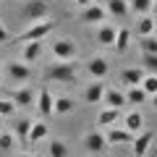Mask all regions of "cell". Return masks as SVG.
<instances>
[{
    "mask_svg": "<svg viewBox=\"0 0 157 157\" xmlns=\"http://www.w3.org/2000/svg\"><path fill=\"white\" fill-rule=\"evenodd\" d=\"M29 126H32V121L29 118H16V123H13V139L21 141V144H26V134H29Z\"/></svg>",
    "mask_w": 157,
    "mask_h": 157,
    "instance_id": "obj_23",
    "label": "cell"
},
{
    "mask_svg": "<svg viewBox=\"0 0 157 157\" xmlns=\"http://www.w3.org/2000/svg\"><path fill=\"white\" fill-rule=\"evenodd\" d=\"M141 68H144L147 73H155L157 71V55H152V52H141Z\"/></svg>",
    "mask_w": 157,
    "mask_h": 157,
    "instance_id": "obj_31",
    "label": "cell"
},
{
    "mask_svg": "<svg viewBox=\"0 0 157 157\" xmlns=\"http://www.w3.org/2000/svg\"><path fill=\"white\" fill-rule=\"evenodd\" d=\"M139 86H141V92H144L147 97H155L157 94V73H144L141 81H139Z\"/></svg>",
    "mask_w": 157,
    "mask_h": 157,
    "instance_id": "obj_27",
    "label": "cell"
},
{
    "mask_svg": "<svg viewBox=\"0 0 157 157\" xmlns=\"http://www.w3.org/2000/svg\"><path fill=\"white\" fill-rule=\"evenodd\" d=\"M47 155L50 157H68V144L63 139H52L47 147Z\"/></svg>",
    "mask_w": 157,
    "mask_h": 157,
    "instance_id": "obj_29",
    "label": "cell"
},
{
    "mask_svg": "<svg viewBox=\"0 0 157 157\" xmlns=\"http://www.w3.org/2000/svg\"><path fill=\"white\" fill-rule=\"evenodd\" d=\"M105 141H107V147H128L131 141H134V134L126 131L123 126H107Z\"/></svg>",
    "mask_w": 157,
    "mask_h": 157,
    "instance_id": "obj_5",
    "label": "cell"
},
{
    "mask_svg": "<svg viewBox=\"0 0 157 157\" xmlns=\"http://www.w3.org/2000/svg\"><path fill=\"white\" fill-rule=\"evenodd\" d=\"M113 39H115V26L100 24V29H97V34H94V42L100 47H113Z\"/></svg>",
    "mask_w": 157,
    "mask_h": 157,
    "instance_id": "obj_18",
    "label": "cell"
},
{
    "mask_svg": "<svg viewBox=\"0 0 157 157\" xmlns=\"http://www.w3.org/2000/svg\"><path fill=\"white\" fill-rule=\"evenodd\" d=\"M139 50L157 55V39H155V34H149V37H139Z\"/></svg>",
    "mask_w": 157,
    "mask_h": 157,
    "instance_id": "obj_30",
    "label": "cell"
},
{
    "mask_svg": "<svg viewBox=\"0 0 157 157\" xmlns=\"http://www.w3.org/2000/svg\"><path fill=\"white\" fill-rule=\"evenodd\" d=\"M155 18H152V13H147V16L139 18V24H136V37H149V34H155Z\"/></svg>",
    "mask_w": 157,
    "mask_h": 157,
    "instance_id": "obj_24",
    "label": "cell"
},
{
    "mask_svg": "<svg viewBox=\"0 0 157 157\" xmlns=\"http://www.w3.org/2000/svg\"><path fill=\"white\" fill-rule=\"evenodd\" d=\"M123 128L131 131V134H139V131H144V115H141L139 110H131L128 115L123 118Z\"/></svg>",
    "mask_w": 157,
    "mask_h": 157,
    "instance_id": "obj_20",
    "label": "cell"
},
{
    "mask_svg": "<svg viewBox=\"0 0 157 157\" xmlns=\"http://www.w3.org/2000/svg\"><path fill=\"white\" fill-rule=\"evenodd\" d=\"M155 11V0H128V13L136 16H147Z\"/></svg>",
    "mask_w": 157,
    "mask_h": 157,
    "instance_id": "obj_22",
    "label": "cell"
},
{
    "mask_svg": "<svg viewBox=\"0 0 157 157\" xmlns=\"http://www.w3.org/2000/svg\"><path fill=\"white\" fill-rule=\"evenodd\" d=\"M8 78L13 84H26L32 78V66L29 63H21V60H11L8 63Z\"/></svg>",
    "mask_w": 157,
    "mask_h": 157,
    "instance_id": "obj_7",
    "label": "cell"
},
{
    "mask_svg": "<svg viewBox=\"0 0 157 157\" xmlns=\"http://www.w3.org/2000/svg\"><path fill=\"white\" fill-rule=\"evenodd\" d=\"M50 50H52V55H55L58 60H76V55H78V45L71 37L55 39V42L50 45Z\"/></svg>",
    "mask_w": 157,
    "mask_h": 157,
    "instance_id": "obj_4",
    "label": "cell"
},
{
    "mask_svg": "<svg viewBox=\"0 0 157 157\" xmlns=\"http://www.w3.org/2000/svg\"><path fill=\"white\" fill-rule=\"evenodd\" d=\"M73 110L71 97H52V115H68Z\"/></svg>",
    "mask_w": 157,
    "mask_h": 157,
    "instance_id": "obj_26",
    "label": "cell"
},
{
    "mask_svg": "<svg viewBox=\"0 0 157 157\" xmlns=\"http://www.w3.org/2000/svg\"><path fill=\"white\" fill-rule=\"evenodd\" d=\"M50 16V0H24L21 3V18L26 24L39 21Z\"/></svg>",
    "mask_w": 157,
    "mask_h": 157,
    "instance_id": "obj_3",
    "label": "cell"
},
{
    "mask_svg": "<svg viewBox=\"0 0 157 157\" xmlns=\"http://www.w3.org/2000/svg\"><path fill=\"white\" fill-rule=\"evenodd\" d=\"M84 144H86V149L94 152V155H102V152L107 149V141H105V134H102V131H89L86 139H84Z\"/></svg>",
    "mask_w": 157,
    "mask_h": 157,
    "instance_id": "obj_15",
    "label": "cell"
},
{
    "mask_svg": "<svg viewBox=\"0 0 157 157\" xmlns=\"http://www.w3.org/2000/svg\"><path fill=\"white\" fill-rule=\"evenodd\" d=\"M123 94H126V105H136V107H139V105H144V102L149 100V97H147L144 92H141V86H128V89H126Z\"/></svg>",
    "mask_w": 157,
    "mask_h": 157,
    "instance_id": "obj_25",
    "label": "cell"
},
{
    "mask_svg": "<svg viewBox=\"0 0 157 157\" xmlns=\"http://www.w3.org/2000/svg\"><path fill=\"white\" fill-rule=\"evenodd\" d=\"M86 73H89L92 78H105L107 73H110V63H107L102 55H94V58H89V63H86Z\"/></svg>",
    "mask_w": 157,
    "mask_h": 157,
    "instance_id": "obj_13",
    "label": "cell"
},
{
    "mask_svg": "<svg viewBox=\"0 0 157 157\" xmlns=\"http://www.w3.org/2000/svg\"><path fill=\"white\" fill-rule=\"evenodd\" d=\"M0 81H3V71H0Z\"/></svg>",
    "mask_w": 157,
    "mask_h": 157,
    "instance_id": "obj_37",
    "label": "cell"
},
{
    "mask_svg": "<svg viewBox=\"0 0 157 157\" xmlns=\"http://www.w3.org/2000/svg\"><path fill=\"white\" fill-rule=\"evenodd\" d=\"M39 58H42V42H24L21 63H37Z\"/></svg>",
    "mask_w": 157,
    "mask_h": 157,
    "instance_id": "obj_17",
    "label": "cell"
},
{
    "mask_svg": "<svg viewBox=\"0 0 157 157\" xmlns=\"http://www.w3.org/2000/svg\"><path fill=\"white\" fill-rule=\"evenodd\" d=\"M34 97H37V89H34L32 84H24V86H18V89L11 92V100H13L16 107H32Z\"/></svg>",
    "mask_w": 157,
    "mask_h": 157,
    "instance_id": "obj_9",
    "label": "cell"
},
{
    "mask_svg": "<svg viewBox=\"0 0 157 157\" xmlns=\"http://www.w3.org/2000/svg\"><path fill=\"white\" fill-rule=\"evenodd\" d=\"M78 76V68H76V60H58L55 66L47 68V78L58 81V84H73Z\"/></svg>",
    "mask_w": 157,
    "mask_h": 157,
    "instance_id": "obj_2",
    "label": "cell"
},
{
    "mask_svg": "<svg viewBox=\"0 0 157 157\" xmlns=\"http://www.w3.org/2000/svg\"><path fill=\"white\" fill-rule=\"evenodd\" d=\"M13 157H37V155H32V152H24V155H13Z\"/></svg>",
    "mask_w": 157,
    "mask_h": 157,
    "instance_id": "obj_36",
    "label": "cell"
},
{
    "mask_svg": "<svg viewBox=\"0 0 157 157\" xmlns=\"http://www.w3.org/2000/svg\"><path fill=\"white\" fill-rule=\"evenodd\" d=\"M34 107H37V113L42 118H50L52 115V94L47 86H42V89L37 92V97H34Z\"/></svg>",
    "mask_w": 157,
    "mask_h": 157,
    "instance_id": "obj_11",
    "label": "cell"
},
{
    "mask_svg": "<svg viewBox=\"0 0 157 157\" xmlns=\"http://www.w3.org/2000/svg\"><path fill=\"white\" fill-rule=\"evenodd\" d=\"M144 68L141 66H131V68H126L123 73H121V81H123L126 86H139V81H141V76H144Z\"/></svg>",
    "mask_w": 157,
    "mask_h": 157,
    "instance_id": "obj_21",
    "label": "cell"
},
{
    "mask_svg": "<svg viewBox=\"0 0 157 157\" xmlns=\"http://www.w3.org/2000/svg\"><path fill=\"white\" fill-rule=\"evenodd\" d=\"M73 3H76L78 8H86V6H89V3H94V0H73Z\"/></svg>",
    "mask_w": 157,
    "mask_h": 157,
    "instance_id": "obj_35",
    "label": "cell"
},
{
    "mask_svg": "<svg viewBox=\"0 0 157 157\" xmlns=\"http://www.w3.org/2000/svg\"><path fill=\"white\" fill-rule=\"evenodd\" d=\"M47 136H50V128H47L45 121H32L29 134H26V144H39V141H45Z\"/></svg>",
    "mask_w": 157,
    "mask_h": 157,
    "instance_id": "obj_14",
    "label": "cell"
},
{
    "mask_svg": "<svg viewBox=\"0 0 157 157\" xmlns=\"http://www.w3.org/2000/svg\"><path fill=\"white\" fill-rule=\"evenodd\" d=\"M115 121H118V110L115 107H102L100 110V115H97V126H115Z\"/></svg>",
    "mask_w": 157,
    "mask_h": 157,
    "instance_id": "obj_28",
    "label": "cell"
},
{
    "mask_svg": "<svg viewBox=\"0 0 157 157\" xmlns=\"http://www.w3.org/2000/svg\"><path fill=\"white\" fill-rule=\"evenodd\" d=\"M107 13L105 8L100 6V3H89L86 8H81V13H78V21L81 24H105Z\"/></svg>",
    "mask_w": 157,
    "mask_h": 157,
    "instance_id": "obj_8",
    "label": "cell"
},
{
    "mask_svg": "<svg viewBox=\"0 0 157 157\" xmlns=\"http://www.w3.org/2000/svg\"><path fill=\"white\" fill-rule=\"evenodd\" d=\"M131 47V29H115V39H113V50L118 55H123Z\"/></svg>",
    "mask_w": 157,
    "mask_h": 157,
    "instance_id": "obj_19",
    "label": "cell"
},
{
    "mask_svg": "<svg viewBox=\"0 0 157 157\" xmlns=\"http://www.w3.org/2000/svg\"><path fill=\"white\" fill-rule=\"evenodd\" d=\"M11 147H16V139H13L11 131H3L0 134V152H8Z\"/></svg>",
    "mask_w": 157,
    "mask_h": 157,
    "instance_id": "obj_33",
    "label": "cell"
},
{
    "mask_svg": "<svg viewBox=\"0 0 157 157\" xmlns=\"http://www.w3.org/2000/svg\"><path fill=\"white\" fill-rule=\"evenodd\" d=\"M105 86L107 84L102 81V78H92V84H86V89H84V102H86V105H100Z\"/></svg>",
    "mask_w": 157,
    "mask_h": 157,
    "instance_id": "obj_12",
    "label": "cell"
},
{
    "mask_svg": "<svg viewBox=\"0 0 157 157\" xmlns=\"http://www.w3.org/2000/svg\"><path fill=\"white\" fill-rule=\"evenodd\" d=\"M105 13L115 18H126L128 16V0H105Z\"/></svg>",
    "mask_w": 157,
    "mask_h": 157,
    "instance_id": "obj_16",
    "label": "cell"
},
{
    "mask_svg": "<svg viewBox=\"0 0 157 157\" xmlns=\"http://www.w3.org/2000/svg\"><path fill=\"white\" fill-rule=\"evenodd\" d=\"M152 141H155V134L152 131H139V134H134V141H131V157H147V152H149Z\"/></svg>",
    "mask_w": 157,
    "mask_h": 157,
    "instance_id": "obj_6",
    "label": "cell"
},
{
    "mask_svg": "<svg viewBox=\"0 0 157 157\" xmlns=\"http://www.w3.org/2000/svg\"><path fill=\"white\" fill-rule=\"evenodd\" d=\"M100 105L121 110V107L126 105V94H123V89H115V86H105V92H102V102H100Z\"/></svg>",
    "mask_w": 157,
    "mask_h": 157,
    "instance_id": "obj_10",
    "label": "cell"
},
{
    "mask_svg": "<svg viewBox=\"0 0 157 157\" xmlns=\"http://www.w3.org/2000/svg\"><path fill=\"white\" fill-rule=\"evenodd\" d=\"M52 26H55L52 18H39V21H32V24H29V26L16 37V42H21V45H24V42H42V39L52 32Z\"/></svg>",
    "mask_w": 157,
    "mask_h": 157,
    "instance_id": "obj_1",
    "label": "cell"
},
{
    "mask_svg": "<svg viewBox=\"0 0 157 157\" xmlns=\"http://www.w3.org/2000/svg\"><path fill=\"white\" fill-rule=\"evenodd\" d=\"M0 115L3 118H13L16 115V105H13L11 97H3V100H0Z\"/></svg>",
    "mask_w": 157,
    "mask_h": 157,
    "instance_id": "obj_32",
    "label": "cell"
},
{
    "mask_svg": "<svg viewBox=\"0 0 157 157\" xmlns=\"http://www.w3.org/2000/svg\"><path fill=\"white\" fill-rule=\"evenodd\" d=\"M11 39H13V34H11V29H8L6 24L0 21V42H11Z\"/></svg>",
    "mask_w": 157,
    "mask_h": 157,
    "instance_id": "obj_34",
    "label": "cell"
}]
</instances>
